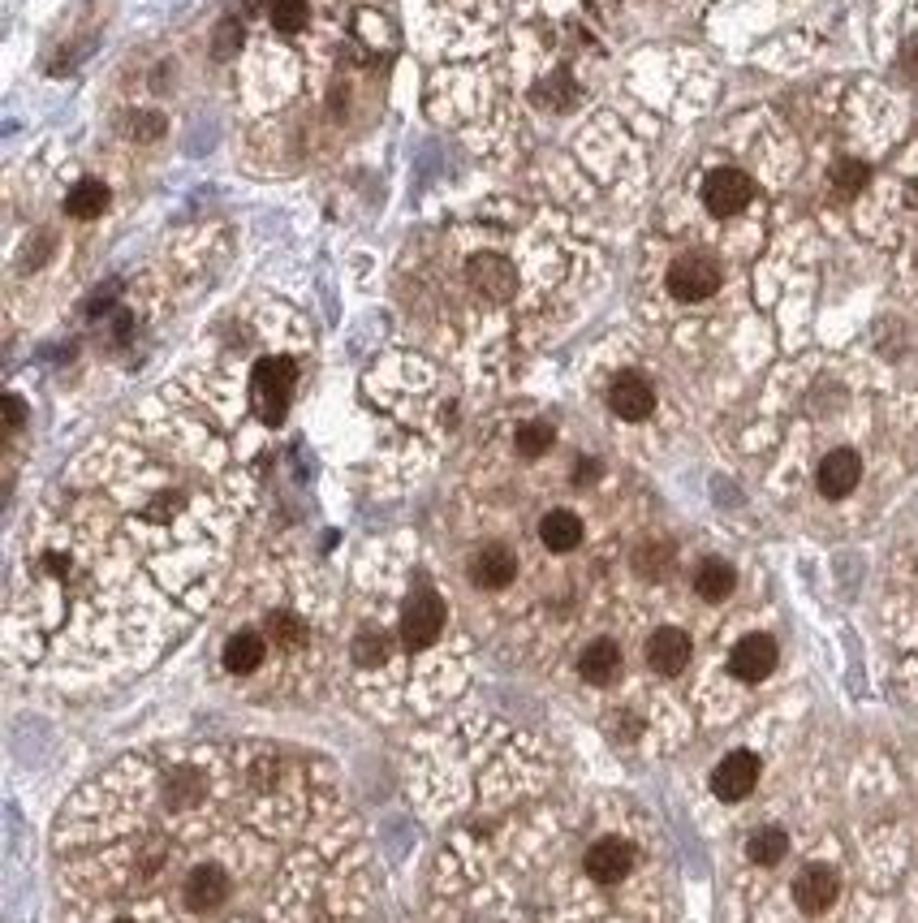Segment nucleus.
I'll return each instance as SVG.
<instances>
[{"label": "nucleus", "instance_id": "f257e3e1", "mask_svg": "<svg viewBox=\"0 0 918 923\" xmlns=\"http://www.w3.org/2000/svg\"><path fill=\"white\" fill-rule=\"evenodd\" d=\"M298 380H302V367L289 355H259L246 371V410L264 428L285 423L289 406L298 398Z\"/></svg>", "mask_w": 918, "mask_h": 923}, {"label": "nucleus", "instance_id": "f03ea898", "mask_svg": "<svg viewBox=\"0 0 918 923\" xmlns=\"http://www.w3.org/2000/svg\"><path fill=\"white\" fill-rule=\"evenodd\" d=\"M444 626H448V604H444V596H440L436 587L419 583V587L405 596V604H401L398 635H401V643H405V652H427L432 643H440Z\"/></svg>", "mask_w": 918, "mask_h": 923}, {"label": "nucleus", "instance_id": "7ed1b4c3", "mask_svg": "<svg viewBox=\"0 0 918 923\" xmlns=\"http://www.w3.org/2000/svg\"><path fill=\"white\" fill-rule=\"evenodd\" d=\"M177 889H182V906L190 915H216V911H225L234 902L238 881H234V872L220 859H199V863L186 868V876H182Z\"/></svg>", "mask_w": 918, "mask_h": 923}, {"label": "nucleus", "instance_id": "20e7f679", "mask_svg": "<svg viewBox=\"0 0 918 923\" xmlns=\"http://www.w3.org/2000/svg\"><path fill=\"white\" fill-rule=\"evenodd\" d=\"M720 264L708 255V250H685V255H678L673 264H669V277H664V285H669V294L678 298V302H703V298H712L720 289Z\"/></svg>", "mask_w": 918, "mask_h": 923}, {"label": "nucleus", "instance_id": "39448f33", "mask_svg": "<svg viewBox=\"0 0 918 923\" xmlns=\"http://www.w3.org/2000/svg\"><path fill=\"white\" fill-rule=\"evenodd\" d=\"M751 199H755V182H751V173H742L733 164L712 168L703 177V207L712 216H738V212L751 207Z\"/></svg>", "mask_w": 918, "mask_h": 923}, {"label": "nucleus", "instance_id": "423d86ee", "mask_svg": "<svg viewBox=\"0 0 918 923\" xmlns=\"http://www.w3.org/2000/svg\"><path fill=\"white\" fill-rule=\"evenodd\" d=\"M471 583L483 587V592H501L518 578V553L509 544H483L471 553V565H466Z\"/></svg>", "mask_w": 918, "mask_h": 923}, {"label": "nucleus", "instance_id": "0eeeda50", "mask_svg": "<svg viewBox=\"0 0 918 923\" xmlns=\"http://www.w3.org/2000/svg\"><path fill=\"white\" fill-rule=\"evenodd\" d=\"M582 868H587V876L596 884H621L635 872V845L621 842V838H599L587 850Z\"/></svg>", "mask_w": 918, "mask_h": 923}, {"label": "nucleus", "instance_id": "6e6552de", "mask_svg": "<svg viewBox=\"0 0 918 923\" xmlns=\"http://www.w3.org/2000/svg\"><path fill=\"white\" fill-rule=\"evenodd\" d=\"M608 406H612L617 419L642 423V419L656 410V389L642 380L639 371H621V376L608 384Z\"/></svg>", "mask_w": 918, "mask_h": 923}, {"label": "nucleus", "instance_id": "1a4fd4ad", "mask_svg": "<svg viewBox=\"0 0 918 923\" xmlns=\"http://www.w3.org/2000/svg\"><path fill=\"white\" fill-rule=\"evenodd\" d=\"M755 781H759V756H751V751L724 756L716 763V772H712V790H716V799H724V803H742L755 790Z\"/></svg>", "mask_w": 918, "mask_h": 923}, {"label": "nucleus", "instance_id": "9d476101", "mask_svg": "<svg viewBox=\"0 0 918 923\" xmlns=\"http://www.w3.org/2000/svg\"><path fill=\"white\" fill-rule=\"evenodd\" d=\"M772 669H776V643L767 635H746L729 652V674L738 683H763L772 678Z\"/></svg>", "mask_w": 918, "mask_h": 923}, {"label": "nucleus", "instance_id": "9b49d317", "mask_svg": "<svg viewBox=\"0 0 918 923\" xmlns=\"http://www.w3.org/2000/svg\"><path fill=\"white\" fill-rule=\"evenodd\" d=\"M858 480H863V458H858L854 449H833V453H824V462H819V471H815V483H819V492H824L828 501H845V496L858 488Z\"/></svg>", "mask_w": 918, "mask_h": 923}, {"label": "nucleus", "instance_id": "f8f14e48", "mask_svg": "<svg viewBox=\"0 0 918 923\" xmlns=\"http://www.w3.org/2000/svg\"><path fill=\"white\" fill-rule=\"evenodd\" d=\"M840 893V881L833 868H824V863H811V868H802L798 881H794V902H798L806 915H824L833 902H837Z\"/></svg>", "mask_w": 918, "mask_h": 923}, {"label": "nucleus", "instance_id": "ddd939ff", "mask_svg": "<svg viewBox=\"0 0 918 923\" xmlns=\"http://www.w3.org/2000/svg\"><path fill=\"white\" fill-rule=\"evenodd\" d=\"M647 665L660 674V678H678L681 669L690 665V635L678 626H660L651 639H647Z\"/></svg>", "mask_w": 918, "mask_h": 923}, {"label": "nucleus", "instance_id": "4468645a", "mask_svg": "<svg viewBox=\"0 0 918 923\" xmlns=\"http://www.w3.org/2000/svg\"><path fill=\"white\" fill-rule=\"evenodd\" d=\"M264 660H268V635H259V630H234L229 635V643H225V669L234 678L259 674Z\"/></svg>", "mask_w": 918, "mask_h": 923}, {"label": "nucleus", "instance_id": "2eb2a0df", "mask_svg": "<svg viewBox=\"0 0 918 923\" xmlns=\"http://www.w3.org/2000/svg\"><path fill=\"white\" fill-rule=\"evenodd\" d=\"M109 203H113L109 182H100V177H79V182L65 191L61 207H65V216H70V221H95V216H104V212H109Z\"/></svg>", "mask_w": 918, "mask_h": 923}, {"label": "nucleus", "instance_id": "dca6fc26", "mask_svg": "<svg viewBox=\"0 0 918 923\" xmlns=\"http://www.w3.org/2000/svg\"><path fill=\"white\" fill-rule=\"evenodd\" d=\"M582 535H587V526H582V519L574 510H548L539 519V544L548 553H574L582 544Z\"/></svg>", "mask_w": 918, "mask_h": 923}, {"label": "nucleus", "instance_id": "f3484780", "mask_svg": "<svg viewBox=\"0 0 918 923\" xmlns=\"http://www.w3.org/2000/svg\"><path fill=\"white\" fill-rule=\"evenodd\" d=\"M578 674H582L591 686H608L617 674H621V647L612 639L587 643L582 656H578Z\"/></svg>", "mask_w": 918, "mask_h": 923}, {"label": "nucleus", "instance_id": "a211bd4d", "mask_svg": "<svg viewBox=\"0 0 918 923\" xmlns=\"http://www.w3.org/2000/svg\"><path fill=\"white\" fill-rule=\"evenodd\" d=\"M264 635L272 643H280L285 652H298V647L311 643V622L298 608H272L268 622H264Z\"/></svg>", "mask_w": 918, "mask_h": 923}, {"label": "nucleus", "instance_id": "6ab92c4d", "mask_svg": "<svg viewBox=\"0 0 918 923\" xmlns=\"http://www.w3.org/2000/svg\"><path fill=\"white\" fill-rule=\"evenodd\" d=\"M733 587H738V574H733V565L720 562V557H712V562H703L694 570V592H699V601H708V604L729 601Z\"/></svg>", "mask_w": 918, "mask_h": 923}, {"label": "nucleus", "instance_id": "aec40b11", "mask_svg": "<svg viewBox=\"0 0 918 923\" xmlns=\"http://www.w3.org/2000/svg\"><path fill=\"white\" fill-rule=\"evenodd\" d=\"M350 660L359 665V669H380L384 660H389V635H384V626H362V630H354V639H350Z\"/></svg>", "mask_w": 918, "mask_h": 923}, {"label": "nucleus", "instance_id": "412c9836", "mask_svg": "<svg viewBox=\"0 0 918 923\" xmlns=\"http://www.w3.org/2000/svg\"><path fill=\"white\" fill-rule=\"evenodd\" d=\"M673 562H678V553H673L669 540H647L639 553H635V570H639L642 578H669Z\"/></svg>", "mask_w": 918, "mask_h": 923}, {"label": "nucleus", "instance_id": "4be33fe9", "mask_svg": "<svg viewBox=\"0 0 918 923\" xmlns=\"http://www.w3.org/2000/svg\"><path fill=\"white\" fill-rule=\"evenodd\" d=\"M557 444V432H553V423H544V419H530V423H522L518 432H514V449H518V458H544L548 449Z\"/></svg>", "mask_w": 918, "mask_h": 923}, {"label": "nucleus", "instance_id": "5701e85b", "mask_svg": "<svg viewBox=\"0 0 918 923\" xmlns=\"http://www.w3.org/2000/svg\"><path fill=\"white\" fill-rule=\"evenodd\" d=\"M785 850H790V838H785V829H759L755 838L746 842V854L755 859L759 868H772V863H781V859H785Z\"/></svg>", "mask_w": 918, "mask_h": 923}, {"label": "nucleus", "instance_id": "b1692460", "mask_svg": "<svg viewBox=\"0 0 918 923\" xmlns=\"http://www.w3.org/2000/svg\"><path fill=\"white\" fill-rule=\"evenodd\" d=\"M241 52H246V27H241V18H225L216 27V35H212V57L216 61H234Z\"/></svg>", "mask_w": 918, "mask_h": 923}, {"label": "nucleus", "instance_id": "393cba45", "mask_svg": "<svg viewBox=\"0 0 918 923\" xmlns=\"http://www.w3.org/2000/svg\"><path fill=\"white\" fill-rule=\"evenodd\" d=\"M867 177H871V168L863 161H837L833 164V186H837L840 195H858L863 186H867Z\"/></svg>", "mask_w": 918, "mask_h": 923}, {"label": "nucleus", "instance_id": "a878e982", "mask_svg": "<svg viewBox=\"0 0 918 923\" xmlns=\"http://www.w3.org/2000/svg\"><path fill=\"white\" fill-rule=\"evenodd\" d=\"M901 70H906V79L910 82H918V35H910L906 48H901Z\"/></svg>", "mask_w": 918, "mask_h": 923}, {"label": "nucleus", "instance_id": "bb28decb", "mask_svg": "<svg viewBox=\"0 0 918 923\" xmlns=\"http://www.w3.org/2000/svg\"><path fill=\"white\" fill-rule=\"evenodd\" d=\"M22 419H27V406H22V398H4V423H9V432H18V428H22Z\"/></svg>", "mask_w": 918, "mask_h": 923}, {"label": "nucleus", "instance_id": "cd10ccee", "mask_svg": "<svg viewBox=\"0 0 918 923\" xmlns=\"http://www.w3.org/2000/svg\"><path fill=\"white\" fill-rule=\"evenodd\" d=\"M109 923H138L134 915H117V920H109Z\"/></svg>", "mask_w": 918, "mask_h": 923}]
</instances>
